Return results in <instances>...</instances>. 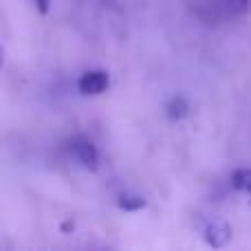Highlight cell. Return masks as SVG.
<instances>
[{
	"label": "cell",
	"instance_id": "4",
	"mask_svg": "<svg viewBox=\"0 0 251 251\" xmlns=\"http://www.w3.org/2000/svg\"><path fill=\"white\" fill-rule=\"evenodd\" d=\"M187 113H190V104H187L185 97H174V100H170L168 106H165V115H168L170 119H174V122L183 119Z\"/></svg>",
	"mask_w": 251,
	"mask_h": 251
},
{
	"label": "cell",
	"instance_id": "6",
	"mask_svg": "<svg viewBox=\"0 0 251 251\" xmlns=\"http://www.w3.org/2000/svg\"><path fill=\"white\" fill-rule=\"evenodd\" d=\"M119 207L126 209V212H134V209H141L146 207V201L141 199V196H130V194H124L122 199H119Z\"/></svg>",
	"mask_w": 251,
	"mask_h": 251
},
{
	"label": "cell",
	"instance_id": "9",
	"mask_svg": "<svg viewBox=\"0 0 251 251\" xmlns=\"http://www.w3.org/2000/svg\"><path fill=\"white\" fill-rule=\"evenodd\" d=\"M245 2V7H251V0H243Z\"/></svg>",
	"mask_w": 251,
	"mask_h": 251
},
{
	"label": "cell",
	"instance_id": "1",
	"mask_svg": "<svg viewBox=\"0 0 251 251\" xmlns=\"http://www.w3.org/2000/svg\"><path fill=\"white\" fill-rule=\"evenodd\" d=\"M203 238L209 247L214 249H223L229 245L231 240V227L227 221H212L207 223V227L203 229Z\"/></svg>",
	"mask_w": 251,
	"mask_h": 251
},
{
	"label": "cell",
	"instance_id": "8",
	"mask_svg": "<svg viewBox=\"0 0 251 251\" xmlns=\"http://www.w3.org/2000/svg\"><path fill=\"white\" fill-rule=\"evenodd\" d=\"M2 60H4V53H2V49H0V64H2Z\"/></svg>",
	"mask_w": 251,
	"mask_h": 251
},
{
	"label": "cell",
	"instance_id": "5",
	"mask_svg": "<svg viewBox=\"0 0 251 251\" xmlns=\"http://www.w3.org/2000/svg\"><path fill=\"white\" fill-rule=\"evenodd\" d=\"M231 185H234L238 192H243V194L251 196V168L236 170L234 176H231Z\"/></svg>",
	"mask_w": 251,
	"mask_h": 251
},
{
	"label": "cell",
	"instance_id": "3",
	"mask_svg": "<svg viewBox=\"0 0 251 251\" xmlns=\"http://www.w3.org/2000/svg\"><path fill=\"white\" fill-rule=\"evenodd\" d=\"M71 152H73V156L86 170H97V165H100V152L93 146V141H88V139H77V141H73V146H71Z\"/></svg>",
	"mask_w": 251,
	"mask_h": 251
},
{
	"label": "cell",
	"instance_id": "7",
	"mask_svg": "<svg viewBox=\"0 0 251 251\" xmlns=\"http://www.w3.org/2000/svg\"><path fill=\"white\" fill-rule=\"evenodd\" d=\"M35 7H38L40 13H47L49 7H51V0H35Z\"/></svg>",
	"mask_w": 251,
	"mask_h": 251
},
{
	"label": "cell",
	"instance_id": "2",
	"mask_svg": "<svg viewBox=\"0 0 251 251\" xmlns=\"http://www.w3.org/2000/svg\"><path fill=\"white\" fill-rule=\"evenodd\" d=\"M108 84H110L108 73H104V71H86L77 82V91L82 95H101L108 88Z\"/></svg>",
	"mask_w": 251,
	"mask_h": 251
}]
</instances>
